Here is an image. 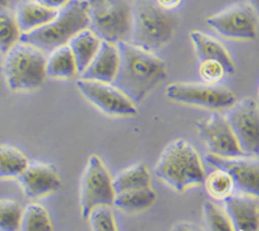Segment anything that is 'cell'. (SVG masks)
Wrapping results in <instances>:
<instances>
[{
	"label": "cell",
	"mask_w": 259,
	"mask_h": 231,
	"mask_svg": "<svg viewBox=\"0 0 259 231\" xmlns=\"http://www.w3.org/2000/svg\"><path fill=\"white\" fill-rule=\"evenodd\" d=\"M119 69L114 84L136 105L142 103L159 84L168 79L166 63L154 52L146 51L129 42H119Z\"/></svg>",
	"instance_id": "1"
},
{
	"label": "cell",
	"mask_w": 259,
	"mask_h": 231,
	"mask_svg": "<svg viewBox=\"0 0 259 231\" xmlns=\"http://www.w3.org/2000/svg\"><path fill=\"white\" fill-rule=\"evenodd\" d=\"M154 173L178 194L202 185L206 176L199 152L183 138L170 141L164 147L155 164Z\"/></svg>",
	"instance_id": "2"
},
{
	"label": "cell",
	"mask_w": 259,
	"mask_h": 231,
	"mask_svg": "<svg viewBox=\"0 0 259 231\" xmlns=\"http://www.w3.org/2000/svg\"><path fill=\"white\" fill-rule=\"evenodd\" d=\"M176 29L177 18L170 11L161 8L154 0H133L129 43L146 51H157L170 43Z\"/></svg>",
	"instance_id": "3"
},
{
	"label": "cell",
	"mask_w": 259,
	"mask_h": 231,
	"mask_svg": "<svg viewBox=\"0 0 259 231\" xmlns=\"http://www.w3.org/2000/svg\"><path fill=\"white\" fill-rule=\"evenodd\" d=\"M88 27L85 0H71L58 11V15L51 22L30 32H22L20 42L44 52H52L58 47L69 44L77 32Z\"/></svg>",
	"instance_id": "4"
},
{
	"label": "cell",
	"mask_w": 259,
	"mask_h": 231,
	"mask_svg": "<svg viewBox=\"0 0 259 231\" xmlns=\"http://www.w3.org/2000/svg\"><path fill=\"white\" fill-rule=\"evenodd\" d=\"M47 57L44 51L18 42L3 62V72L8 88L13 92H31L43 86L47 78Z\"/></svg>",
	"instance_id": "5"
},
{
	"label": "cell",
	"mask_w": 259,
	"mask_h": 231,
	"mask_svg": "<svg viewBox=\"0 0 259 231\" xmlns=\"http://www.w3.org/2000/svg\"><path fill=\"white\" fill-rule=\"evenodd\" d=\"M89 29L101 40L117 44L132 34V6L126 0H85Z\"/></svg>",
	"instance_id": "6"
},
{
	"label": "cell",
	"mask_w": 259,
	"mask_h": 231,
	"mask_svg": "<svg viewBox=\"0 0 259 231\" xmlns=\"http://www.w3.org/2000/svg\"><path fill=\"white\" fill-rule=\"evenodd\" d=\"M112 178L100 155L92 154L80 182V212L84 220L88 218L89 212L96 206H114L116 192Z\"/></svg>",
	"instance_id": "7"
},
{
	"label": "cell",
	"mask_w": 259,
	"mask_h": 231,
	"mask_svg": "<svg viewBox=\"0 0 259 231\" xmlns=\"http://www.w3.org/2000/svg\"><path fill=\"white\" fill-rule=\"evenodd\" d=\"M165 96L174 102L213 111L228 110L237 102L236 96L228 88L206 83H171L166 87Z\"/></svg>",
	"instance_id": "8"
},
{
	"label": "cell",
	"mask_w": 259,
	"mask_h": 231,
	"mask_svg": "<svg viewBox=\"0 0 259 231\" xmlns=\"http://www.w3.org/2000/svg\"><path fill=\"white\" fill-rule=\"evenodd\" d=\"M76 87L84 98L108 117L129 118L138 114L137 105L112 83L80 78Z\"/></svg>",
	"instance_id": "9"
},
{
	"label": "cell",
	"mask_w": 259,
	"mask_h": 231,
	"mask_svg": "<svg viewBox=\"0 0 259 231\" xmlns=\"http://www.w3.org/2000/svg\"><path fill=\"white\" fill-rule=\"evenodd\" d=\"M226 118L244 155L259 157V103L242 98L228 108Z\"/></svg>",
	"instance_id": "10"
},
{
	"label": "cell",
	"mask_w": 259,
	"mask_h": 231,
	"mask_svg": "<svg viewBox=\"0 0 259 231\" xmlns=\"http://www.w3.org/2000/svg\"><path fill=\"white\" fill-rule=\"evenodd\" d=\"M206 23L221 36L254 40L258 34V16L249 3H237L206 18Z\"/></svg>",
	"instance_id": "11"
},
{
	"label": "cell",
	"mask_w": 259,
	"mask_h": 231,
	"mask_svg": "<svg viewBox=\"0 0 259 231\" xmlns=\"http://www.w3.org/2000/svg\"><path fill=\"white\" fill-rule=\"evenodd\" d=\"M196 128L199 137L204 141L209 154L222 158L244 155L227 118L220 112L214 111L204 119L197 120Z\"/></svg>",
	"instance_id": "12"
},
{
	"label": "cell",
	"mask_w": 259,
	"mask_h": 231,
	"mask_svg": "<svg viewBox=\"0 0 259 231\" xmlns=\"http://www.w3.org/2000/svg\"><path fill=\"white\" fill-rule=\"evenodd\" d=\"M205 160L213 168H221L230 173L236 191L259 199V157L222 158L208 154Z\"/></svg>",
	"instance_id": "13"
},
{
	"label": "cell",
	"mask_w": 259,
	"mask_h": 231,
	"mask_svg": "<svg viewBox=\"0 0 259 231\" xmlns=\"http://www.w3.org/2000/svg\"><path fill=\"white\" fill-rule=\"evenodd\" d=\"M29 199H39L58 191L62 186L57 168L48 163L31 162L17 177Z\"/></svg>",
	"instance_id": "14"
},
{
	"label": "cell",
	"mask_w": 259,
	"mask_h": 231,
	"mask_svg": "<svg viewBox=\"0 0 259 231\" xmlns=\"http://www.w3.org/2000/svg\"><path fill=\"white\" fill-rule=\"evenodd\" d=\"M223 208L230 217L234 230H259V203L256 198L244 192H234L223 200Z\"/></svg>",
	"instance_id": "15"
},
{
	"label": "cell",
	"mask_w": 259,
	"mask_h": 231,
	"mask_svg": "<svg viewBox=\"0 0 259 231\" xmlns=\"http://www.w3.org/2000/svg\"><path fill=\"white\" fill-rule=\"evenodd\" d=\"M119 49L114 43L102 40L96 57L92 60L89 66L84 70L80 78L103 83H112L119 69Z\"/></svg>",
	"instance_id": "16"
},
{
	"label": "cell",
	"mask_w": 259,
	"mask_h": 231,
	"mask_svg": "<svg viewBox=\"0 0 259 231\" xmlns=\"http://www.w3.org/2000/svg\"><path fill=\"white\" fill-rule=\"evenodd\" d=\"M191 42L195 47V52L199 61L217 60L223 65L227 75H234L236 71L234 60L228 53L227 48L221 42L214 39L210 35L199 30H192L190 32Z\"/></svg>",
	"instance_id": "17"
},
{
	"label": "cell",
	"mask_w": 259,
	"mask_h": 231,
	"mask_svg": "<svg viewBox=\"0 0 259 231\" xmlns=\"http://www.w3.org/2000/svg\"><path fill=\"white\" fill-rule=\"evenodd\" d=\"M57 15V9L48 8L37 0H25L18 4L15 17L21 32H30L51 22Z\"/></svg>",
	"instance_id": "18"
},
{
	"label": "cell",
	"mask_w": 259,
	"mask_h": 231,
	"mask_svg": "<svg viewBox=\"0 0 259 231\" xmlns=\"http://www.w3.org/2000/svg\"><path fill=\"white\" fill-rule=\"evenodd\" d=\"M102 40L100 39L96 32L92 31L91 29H84L77 32L74 37L69 42V47L74 54L75 62L77 66V72L81 74L84 70L89 66L98 49H100Z\"/></svg>",
	"instance_id": "19"
},
{
	"label": "cell",
	"mask_w": 259,
	"mask_h": 231,
	"mask_svg": "<svg viewBox=\"0 0 259 231\" xmlns=\"http://www.w3.org/2000/svg\"><path fill=\"white\" fill-rule=\"evenodd\" d=\"M47 78L67 80L77 74V66L69 44L53 49L47 58Z\"/></svg>",
	"instance_id": "20"
},
{
	"label": "cell",
	"mask_w": 259,
	"mask_h": 231,
	"mask_svg": "<svg viewBox=\"0 0 259 231\" xmlns=\"http://www.w3.org/2000/svg\"><path fill=\"white\" fill-rule=\"evenodd\" d=\"M157 199V194L151 186L137 190H131V191L119 192L115 195L114 206L119 211L128 214L140 213L151 208Z\"/></svg>",
	"instance_id": "21"
},
{
	"label": "cell",
	"mask_w": 259,
	"mask_h": 231,
	"mask_svg": "<svg viewBox=\"0 0 259 231\" xmlns=\"http://www.w3.org/2000/svg\"><path fill=\"white\" fill-rule=\"evenodd\" d=\"M115 192L131 191L151 186V173L143 163H137L126 169H122L112 178Z\"/></svg>",
	"instance_id": "22"
},
{
	"label": "cell",
	"mask_w": 259,
	"mask_h": 231,
	"mask_svg": "<svg viewBox=\"0 0 259 231\" xmlns=\"http://www.w3.org/2000/svg\"><path fill=\"white\" fill-rule=\"evenodd\" d=\"M29 159L18 148L0 146V178H17L29 166Z\"/></svg>",
	"instance_id": "23"
},
{
	"label": "cell",
	"mask_w": 259,
	"mask_h": 231,
	"mask_svg": "<svg viewBox=\"0 0 259 231\" xmlns=\"http://www.w3.org/2000/svg\"><path fill=\"white\" fill-rule=\"evenodd\" d=\"M204 186L206 188V192L213 199L222 200V202L236 191L234 180L230 176V173L221 168H214V171L206 174L205 180H204Z\"/></svg>",
	"instance_id": "24"
},
{
	"label": "cell",
	"mask_w": 259,
	"mask_h": 231,
	"mask_svg": "<svg viewBox=\"0 0 259 231\" xmlns=\"http://www.w3.org/2000/svg\"><path fill=\"white\" fill-rule=\"evenodd\" d=\"M20 230L22 231H51L53 230L48 211L37 203H31L22 212Z\"/></svg>",
	"instance_id": "25"
},
{
	"label": "cell",
	"mask_w": 259,
	"mask_h": 231,
	"mask_svg": "<svg viewBox=\"0 0 259 231\" xmlns=\"http://www.w3.org/2000/svg\"><path fill=\"white\" fill-rule=\"evenodd\" d=\"M21 30L16 17L0 11V53L7 54L21 40Z\"/></svg>",
	"instance_id": "26"
},
{
	"label": "cell",
	"mask_w": 259,
	"mask_h": 231,
	"mask_svg": "<svg viewBox=\"0 0 259 231\" xmlns=\"http://www.w3.org/2000/svg\"><path fill=\"white\" fill-rule=\"evenodd\" d=\"M205 222L211 231H234V226L225 208L217 206L213 202H205L202 207Z\"/></svg>",
	"instance_id": "27"
},
{
	"label": "cell",
	"mask_w": 259,
	"mask_h": 231,
	"mask_svg": "<svg viewBox=\"0 0 259 231\" xmlns=\"http://www.w3.org/2000/svg\"><path fill=\"white\" fill-rule=\"evenodd\" d=\"M22 207L15 200L0 199V231L20 230Z\"/></svg>",
	"instance_id": "28"
},
{
	"label": "cell",
	"mask_w": 259,
	"mask_h": 231,
	"mask_svg": "<svg viewBox=\"0 0 259 231\" xmlns=\"http://www.w3.org/2000/svg\"><path fill=\"white\" fill-rule=\"evenodd\" d=\"M87 221H88L91 230L93 231L117 230L116 221H115L111 206H107V204H100V206H96L94 208H92Z\"/></svg>",
	"instance_id": "29"
},
{
	"label": "cell",
	"mask_w": 259,
	"mask_h": 231,
	"mask_svg": "<svg viewBox=\"0 0 259 231\" xmlns=\"http://www.w3.org/2000/svg\"><path fill=\"white\" fill-rule=\"evenodd\" d=\"M226 74L222 63L217 60H204L199 63V76L206 84L217 86Z\"/></svg>",
	"instance_id": "30"
},
{
	"label": "cell",
	"mask_w": 259,
	"mask_h": 231,
	"mask_svg": "<svg viewBox=\"0 0 259 231\" xmlns=\"http://www.w3.org/2000/svg\"><path fill=\"white\" fill-rule=\"evenodd\" d=\"M37 2L43 4V6L48 7V8H53L60 11V9L63 8L66 4L70 3L71 0H37Z\"/></svg>",
	"instance_id": "31"
},
{
	"label": "cell",
	"mask_w": 259,
	"mask_h": 231,
	"mask_svg": "<svg viewBox=\"0 0 259 231\" xmlns=\"http://www.w3.org/2000/svg\"><path fill=\"white\" fill-rule=\"evenodd\" d=\"M156 3L161 8L166 9V11H171V9L178 8L180 4L182 3V0H156Z\"/></svg>",
	"instance_id": "32"
},
{
	"label": "cell",
	"mask_w": 259,
	"mask_h": 231,
	"mask_svg": "<svg viewBox=\"0 0 259 231\" xmlns=\"http://www.w3.org/2000/svg\"><path fill=\"white\" fill-rule=\"evenodd\" d=\"M173 230H200L197 228L194 223H187V222H181V223H177L176 226L173 227Z\"/></svg>",
	"instance_id": "33"
},
{
	"label": "cell",
	"mask_w": 259,
	"mask_h": 231,
	"mask_svg": "<svg viewBox=\"0 0 259 231\" xmlns=\"http://www.w3.org/2000/svg\"><path fill=\"white\" fill-rule=\"evenodd\" d=\"M248 3L250 4V7L254 9V12H255L259 18V0H248Z\"/></svg>",
	"instance_id": "34"
},
{
	"label": "cell",
	"mask_w": 259,
	"mask_h": 231,
	"mask_svg": "<svg viewBox=\"0 0 259 231\" xmlns=\"http://www.w3.org/2000/svg\"><path fill=\"white\" fill-rule=\"evenodd\" d=\"M9 0H0V11H4V8L8 7Z\"/></svg>",
	"instance_id": "35"
},
{
	"label": "cell",
	"mask_w": 259,
	"mask_h": 231,
	"mask_svg": "<svg viewBox=\"0 0 259 231\" xmlns=\"http://www.w3.org/2000/svg\"><path fill=\"white\" fill-rule=\"evenodd\" d=\"M258 101H259V91H258Z\"/></svg>",
	"instance_id": "36"
}]
</instances>
